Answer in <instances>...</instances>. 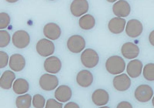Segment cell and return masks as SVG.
<instances>
[{
	"label": "cell",
	"mask_w": 154,
	"mask_h": 108,
	"mask_svg": "<svg viewBox=\"0 0 154 108\" xmlns=\"http://www.w3.org/2000/svg\"><path fill=\"white\" fill-rule=\"evenodd\" d=\"M94 79L92 73L87 69H82L77 73L76 78L78 84L83 88H87L91 85Z\"/></svg>",
	"instance_id": "15"
},
{
	"label": "cell",
	"mask_w": 154,
	"mask_h": 108,
	"mask_svg": "<svg viewBox=\"0 0 154 108\" xmlns=\"http://www.w3.org/2000/svg\"><path fill=\"white\" fill-rule=\"evenodd\" d=\"M92 100L93 103L96 106L105 105L109 101V95L104 89H97L92 94Z\"/></svg>",
	"instance_id": "17"
},
{
	"label": "cell",
	"mask_w": 154,
	"mask_h": 108,
	"mask_svg": "<svg viewBox=\"0 0 154 108\" xmlns=\"http://www.w3.org/2000/svg\"><path fill=\"white\" fill-rule=\"evenodd\" d=\"M80 59L82 65L85 67L92 68L96 67L99 61L98 54L94 49L87 48L81 53Z\"/></svg>",
	"instance_id": "2"
},
{
	"label": "cell",
	"mask_w": 154,
	"mask_h": 108,
	"mask_svg": "<svg viewBox=\"0 0 154 108\" xmlns=\"http://www.w3.org/2000/svg\"><path fill=\"white\" fill-rule=\"evenodd\" d=\"M12 39L13 45L20 49L26 47L30 42V37L28 34L24 30H18L14 32Z\"/></svg>",
	"instance_id": "7"
},
{
	"label": "cell",
	"mask_w": 154,
	"mask_h": 108,
	"mask_svg": "<svg viewBox=\"0 0 154 108\" xmlns=\"http://www.w3.org/2000/svg\"><path fill=\"white\" fill-rule=\"evenodd\" d=\"M45 101V99L43 96L37 94L33 97L32 104L35 108H43L44 107Z\"/></svg>",
	"instance_id": "26"
},
{
	"label": "cell",
	"mask_w": 154,
	"mask_h": 108,
	"mask_svg": "<svg viewBox=\"0 0 154 108\" xmlns=\"http://www.w3.org/2000/svg\"><path fill=\"white\" fill-rule=\"evenodd\" d=\"M0 28L4 29L6 28L10 23V18L8 14L5 12L0 13Z\"/></svg>",
	"instance_id": "28"
},
{
	"label": "cell",
	"mask_w": 154,
	"mask_h": 108,
	"mask_svg": "<svg viewBox=\"0 0 154 108\" xmlns=\"http://www.w3.org/2000/svg\"><path fill=\"white\" fill-rule=\"evenodd\" d=\"M0 69H2L7 65L9 57L6 53L3 51H0Z\"/></svg>",
	"instance_id": "29"
},
{
	"label": "cell",
	"mask_w": 154,
	"mask_h": 108,
	"mask_svg": "<svg viewBox=\"0 0 154 108\" xmlns=\"http://www.w3.org/2000/svg\"><path fill=\"white\" fill-rule=\"evenodd\" d=\"M36 48L38 54L43 57L52 55L55 50L53 43L46 38L42 39L38 41L36 44Z\"/></svg>",
	"instance_id": "5"
},
{
	"label": "cell",
	"mask_w": 154,
	"mask_h": 108,
	"mask_svg": "<svg viewBox=\"0 0 154 108\" xmlns=\"http://www.w3.org/2000/svg\"><path fill=\"white\" fill-rule=\"evenodd\" d=\"M89 9V4L87 0H74L71 3L70 10L72 14L79 17L86 13Z\"/></svg>",
	"instance_id": "10"
},
{
	"label": "cell",
	"mask_w": 154,
	"mask_h": 108,
	"mask_svg": "<svg viewBox=\"0 0 154 108\" xmlns=\"http://www.w3.org/2000/svg\"><path fill=\"white\" fill-rule=\"evenodd\" d=\"M107 71L113 75L119 74L125 69L126 63L123 59L118 55H113L109 57L105 63Z\"/></svg>",
	"instance_id": "1"
},
{
	"label": "cell",
	"mask_w": 154,
	"mask_h": 108,
	"mask_svg": "<svg viewBox=\"0 0 154 108\" xmlns=\"http://www.w3.org/2000/svg\"><path fill=\"white\" fill-rule=\"evenodd\" d=\"M62 62L58 57L52 56L46 59L44 62V67L47 72L51 74L58 73L62 68Z\"/></svg>",
	"instance_id": "9"
},
{
	"label": "cell",
	"mask_w": 154,
	"mask_h": 108,
	"mask_svg": "<svg viewBox=\"0 0 154 108\" xmlns=\"http://www.w3.org/2000/svg\"><path fill=\"white\" fill-rule=\"evenodd\" d=\"M28 82L25 79L19 78L17 79L14 82L12 88L13 91L17 94L25 93L29 89Z\"/></svg>",
	"instance_id": "22"
},
{
	"label": "cell",
	"mask_w": 154,
	"mask_h": 108,
	"mask_svg": "<svg viewBox=\"0 0 154 108\" xmlns=\"http://www.w3.org/2000/svg\"><path fill=\"white\" fill-rule=\"evenodd\" d=\"M59 84L58 79L55 75L45 73L40 77L39 84L43 90L49 91L55 89Z\"/></svg>",
	"instance_id": "4"
},
{
	"label": "cell",
	"mask_w": 154,
	"mask_h": 108,
	"mask_svg": "<svg viewBox=\"0 0 154 108\" xmlns=\"http://www.w3.org/2000/svg\"><path fill=\"white\" fill-rule=\"evenodd\" d=\"M121 51L123 56L128 59H131L137 57L140 50L138 46L131 42H127L122 46Z\"/></svg>",
	"instance_id": "13"
},
{
	"label": "cell",
	"mask_w": 154,
	"mask_h": 108,
	"mask_svg": "<svg viewBox=\"0 0 154 108\" xmlns=\"http://www.w3.org/2000/svg\"><path fill=\"white\" fill-rule=\"evenodd\" d=\"M153 94L152 88L147 84H142L138 86L135 92L136 99L141 102H146L149 101Z\"/></svg>",
	"instance_id": "6"
},
{
	"label": "cell",
	"mask_w": 154,
	"mask_h": 108,
	"mask_svg": "<svg viewBox=\"0 0 154 108\" xmlns=\"http://www.w3.org/2000/svg\"><path fill=\"white\" fill-rule=\"evenodd\" d=\"M154 69L153 63H148L145 66L143 69V74L146 79L150 81H154Z\"/></svg>",
	"instance_id": "25"
},
{
	"label": "cell",
	"mask_w": 154,
	"mask_h": 108,
	"mask_svg": "<svg viewBox=\"0 0 154 108\" xmlns=\"http://www.w3.org/2000/svg\"><path fill=\"white\" fill-rule=\"evenodd\" d=\"M0 47L1 48L7 46L9 43L10 36L8 32L5 30H1L0 31Z\"/></svg>",
	"instance_id": "27"
},
{
	"label": "cell",
	"mask_w": 154,
	"mask_h": 108,
	"mask_svg": "<svg viewBox=\"0 0 154 108\" xmlns=\"http://www.w3.org/2000/svg\"><path fill=\"white\" fill-rule=\"evenodd\" d=\"M142 67L143 64L141 61L138 59H134L128 63L126 72L131 78H136L141 75Z\"/></svg>",
	"instance_id": "20"
},
{
	"label": "cell",
	"mask_w": 154,
	"mask_h": 108,
	"mask_svg": "<svg viewBox=\"0 0 154 108\" xmlns=\"http://www.w3.org/2000/svg\"><path fill=\"white\" fill-rule=\"evenodd\" d=\"M114 14L119 17H125L128 16L131 11L129 3L125 0H119L115 2L112 6Z\"/></svg>",
	"instance_id": "12"
},
{
	"label": "cell",
	"mask_w": 154,
	"mask_h": 108,
	"mask_svg": "<svg viewBox=\"0 0 154 108\" xmlns=\"http://www.w3.org/2000/svg\"><path fill=\"white\" fill-rule=\"evenodd\" d=\"M25 65V60L22 55L16 53L10 56L9 62V66L13 71L15 72L21 71L24 68Z\"/></svg>",
	"instance_id": "18"
},
{
	"label": "cell",
	"mask_w": 154,
	"mask_h": 108,
	"mask_svg": "<svg viewBox=\"0 0 154 108\" xmlns=\"http://www.w3.org/2000/svg\"><path fill=\"white\" fill-rule=\"evenodd\" d=\"M78 23L79 26L82 29L88 30L94 27L95 24V20L92 15L87 14L80 18Z\"/></svg>",
	"instance_id": "23"
},
{
	"label": "cell",
	"mask_w": 154,
	"mask_h": 108,
	"mask_svg": "<svg viewBox=\"0 0 154 108\" xmlns=\"http://www.w3.org/2000/svg\"><path fill=\"white\" fill-rule=\"evenodd\" d=\"M79 105L73 102H70L67 103L64 106V108H79Z\"/></svg>",
	"instance_id": "32"
},
{
	"label": "cell",
	"mask_w": 154,
	"mask_h": 108,
	"mask_svg": "<svg viewBox=\"0 0 154 108\" xmlns=\"http://www.w3.org/2000/svg\"><path fill=\"white\" fill-rule=\"evenodd\" d=\"M67 47L71 52L77 53H80L85 48L86 42L83 37L79 35H74L68 39Z\"/></svg>",
	"instance_id": "3"
},
{
	"label": "cell",
	"mask_w": 154,
	"mask_h": 108,
	"mask_svg": "<svg viewBox=\"0 0 154 108\" xmlns=\"http://www.w3.org/2000/svg\"><path fill=\"white\" fill-rule=\"evenodd\" d=\"M143 30V25L139 20L136 19H132L128 22L126 28V32L129 37H137L141 35Z\"/></svg>",
	"instance_id": "8"
},
{
	"label": "cell",
	"mask_w": 154,
	"mask_h": 108,
	"mask_svg": "<svg viewBox=\"0 0 154 108\" xmlns=\"http://www.w3.org/2000/svg\"><path fill=\"white\" fill-rule=\"evenodd\" d=\"M154 30H153L150 33L149 36V40L150 43L153 46L154 45Z\"/></svg>",
	"instance_id": "33"
},
{
	"label": "cell",
	"mask_w": 154,
	"mask_h": 108,
	"mask_svg": "<svg viewBox=\"0 0 154 108\" xmlns=\"http://www.w3.org/2000/svg\"><path fill=\"white\" fill-rule=\"evenodd\" d=\"M63 104L53 98L48 99L46 103L45 108H62Z\"/></svg>",
	"instance_id": "30"
},
{
	"label": "cell",
	"mask_w": 154,
	"mask_h": 108,
	"mask_svg": "<svg viewBox=\"0 0 154 108\" xmlns=\"http://www.w3.org/2000/svg\"><path fill=\"white\" fill-rule=\"evenodd\" d=\"M31 96L29 94L18 96L15 100V105L17 108H30L31 106Z\"/></svg>",
	"instance_id": "24"
},
{
	"label": "cell",
	"mask_w": 154,
	"mask_h": 108,
	"mask_svg": "<svg viewBox=\"0 0 154 108\" xmlns=\"http://www.w3.org/2000/svg\"><path fill=\"white\" fill-rule=\"evenodd\" d=\"M72 95V92L71 88L65 85L59 86L54 92L55 99L62 102H65L70 100Z\"/></svg>",
	"instance_id": "16"
},
{
	"label": "cell",
	"mask_w": 154,
	"mask_h": 108,
	"mask_svg": "<svg viewBox=\"0 0 154 108\" xmlns=\"http://www.w3.org/2000/svg\"><path fill=\"white\" fill-rule=\"evenodd\" d=\"M43 32L46 37L53 40L58 39L61 33L60 27L54 22H49L46 24L44 27Z\"/></svg>",
	"instance_id": "14"
},
{
	"label": "cell",
	"mask_w": 154,
	"mask_h": 108,
	"mask_svg": "<svg viewBox=\"0 0 154 108\" xmlns=\"http://www.w3.org/2000/svg\"><path fill=\"white\" fill-rule=\"evenodd\" d=\"M114 88L120 91H124L130 87L131 81L130 78L126 74L123 73L116 76L113 80Z\"/></svg>",
	"instance_id": "11"
},
{
	"label": "cell",
	"mask_w": 154,
	"mask_h": 108,
	"mask_svg": "<svg viewBox=\"0 0 154 108\" xmlns=\"http://www.w3.org/2000/svg\"><path fill=\"white\" fill-rule=\"evenodd\" d=\"M126 24L125 19L115 17L109 21L108 24V28L109 31L114 34H119L122 32L124 30Z\"/></svg>",
	"instance_id": "19"
},
{
	"label": "cell",
	"mask_w": 154,
	"mask_h": 108,
	"mask_svg": "<svg viewBox=\"0 0 154 108\" xmlns=\"http://www.w3.org/2000/svg\"><path fill=\"white\" fill-rule=\"evenodd\" d=\"M117 108H132L131 104L127 101H122L118 104Z\"/></svg>",
	"instance_id": "31"
},
{
	"label": "cell",
	"mask_w": 154,
	"mask_h": 108,
	"mask_svg": "<svg viewBox=\"0 0 154 108\" xmlns=\"http://www.w3.org/2000/svg\"><path fill=\"white\" fill-rule=\"evenodd\" d=\"M16 78L15 73L12 71L6 70L1 75L0 79V86L4 89H9L12 86Z\"/></svg>",
	"instance_id": "21"
}]
</instances>
